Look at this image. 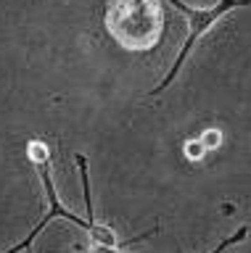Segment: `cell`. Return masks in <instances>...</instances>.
Masks as SVG:
<instances>
[{"mask_svg":"<svg viewBox=\"0 0 251 253\" xmlns=\"http://www.w3.org/2000/svg\"><path fill=\"white\" fill-rule=\"evenodd\" d=\"M199 140H201V145L206 150H217L219 145H222V132L214 129V126H209V129H203V134Z\"/></svg>","mask_w":251,"mask_h":253,"instance_id":"cell-5","label":"cell"},{"mask_svg":"<svg viewBox=\"0 0 251 253\" xmlns=\"http://www.w3.org/2000/svg\"><path fill=\"white\" fill-rule=\"evenodd\" d=\"M183 153H185L188 161H201V158L206 156V148L201 145V140H185Z\"/></svg>","mask_w":251,"mask_h":253,"instance_id":"cell-6","label":"cell"},{"mask_svg":"<svg viewBox=\"0 0 251 253\" xmlns=\"http://www.w3.org/2000/svg\"><path fill=\"white\" fill-rule=\"evenodd\" d=\"M164 16L159 0H108L106 29L127 50H148L159 42Z\"/></svg>","mask_w":251,"mask_h":253,"instance_id":"cell-1","label":"cell"},{"mask_svg":"<svg viewBox=\"0 0 251 253\" xmlns=\"http://www.w3.org/2000/svg\"><path fill=\"white\" fill-rule=\"evenodd\" d=\"M246 235H249V227L243 224V227L238 229V232H235V235H230V237H227V240H222V243H219V245H217V248L211 251V253H225L227 248H230V245L241 243V240H243V237H246ZM90 253H119V248H108V245H98V243H93Z\"/></svg>","mask_w":251,"mask_h":253,"instance_id":"cell-3","label":"cell"},{"mask_svg":"<svg viewBox=\"0 0 251 253\" xmlns=\"http://www.w3.org/2000/svg\"><path fill=\"white\" fill-rule=\"evenodd\" d=\"M40 169V179H43V185H45V195H48V203H50V211L45 213V216L37 221V227L29 232L24 240H21L19 245H13V248L8 253H19V251H32V243H35V237L43 232L45 227L50 224L53 219H69V221H74L77 227H82V229H88V232L93 235V243H98V245H108V248H116V235H114V229H108V227H100L96 224V221H90V219H80L77 213H72L66 209L64 203L58 201V195H56V185H53V177H50V166L48 161L37 166Z\"/></svg>","mask_w":251,"mask_h":253,"instance_id":"cell-2","label":"cell"},{"mask_svg":"<svg viewBox=\"0 0 251 253\" xmlns=\"http://www.w3.org/2000/svg\"><path fill=\"white\" fill-rule=\"evenodd\" d=\"M27 156H29V161H32L35 166H40V164H45L48 161V145H45L43 140H29L27 142Z\"/></svg>","mask_w":251,"mask_h":253,"instance_id":"cell-4","label":"cell"}]
</instances>
